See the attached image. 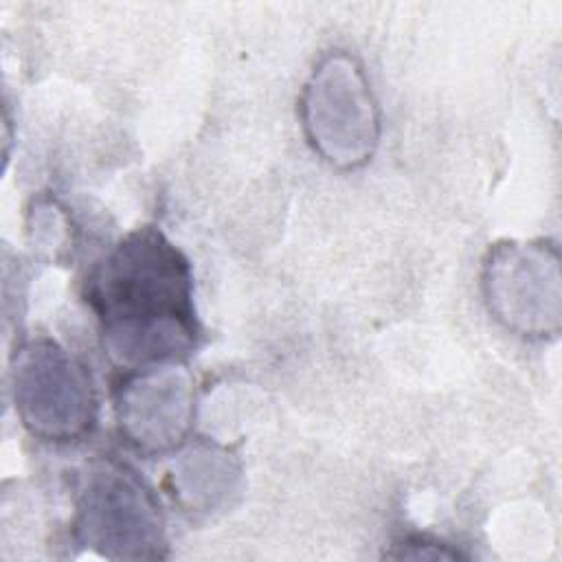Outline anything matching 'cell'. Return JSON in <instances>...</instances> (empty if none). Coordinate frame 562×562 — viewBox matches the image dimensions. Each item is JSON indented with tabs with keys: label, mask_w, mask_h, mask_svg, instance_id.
Instances as JSON below:
<instances>
[{
	"label": "cell",
	"mask_w": 562,
	"mask_h": 562,
	"mask_svg": "<svg viewBox=\"0 0 562 562\" xmlns=\"http://www.w3.org/2000/svg\"><path fill=\"white\" fill-rule=\"evenodd\" d=\"M391 560H463L465 555L450 542L428 536V533H411L391 544L384 551Z\"/></svg>",
	"instance_id": "ba28073f"
},
{
	"label": "cell",
	"mask_w": 562,
	"mask_h": 562,
	"mask_svg": "<svg viewBox=\"0 0 562 562\" xmlns=\"http://www.w3.org/2000/svg\"><path fill=\"white\" fill-rule=\"evenodd\" d=\"M301 130L312 151L338 171L371 162L382 138V112L364 66L347 50H329L299 97Z\"/></svg>",
	"instance_id": "3957f363"
},
{
	"label": "cell",
	"mask_w": 562,
	"mask_h": 562,
	"mask_svg": "<svg viewBox=\"0 0 562 562\" xmlns=\"http://www.w3.org/2000/svg\"><path fill=\"white\" fill-rule=\"evenodd\" d=\"M75 544L108 560L169 555L167 518L151 485L125 461L92 459L75 487L70 518Z\"/></svg>",
	"instance_id": "7a4b0ae2"
},
{
	"label": "cell",
	"mask_w": 562,
	"mask_h": 562,
	"mask_svg": "<svg viewBox=\"0 0 562 562\" xmlns=\"http://www.w3.org/2000/svg\"><path fill=\"white\" fill-rule=\"evenodd\" d=\"M11 400L24 430L46 443H75L92 432L99 395L88 367L48 336L22 340L9 367Z\"/></svg>",
	"instance_id": "277c9868"
},
{
	"label": "cell",
	"mask_w": 562,
	"mask_h": 562,
	"mask_svg": "<svg viewBox=\"0 0 562 562\" xmlns=\"http://www.w3.org/2000/svg\"><path fill=\"white\" fill-rule=\"evenodd\" d=\"M560 252L549 239H503L481 266L487 312L525 340L558 338L562 325Z\"/></svg>",
	"instance_id": "5b68a950"
},
{
	"label": "cell",
	"mask_w": 562,
	"mask_h": 562,
	"mask_svg": "<svg viewBox=\"0 0 562 562\" xmlns=\"http://www.w3.org/2000/svg\"><path fill=\"white\" fill-rule=\"evenodd\" d=\"M178 452L169 470V490L184 512L211 514L231 503L241 479V465L233 450L200 439Z\"/></svg>",
	"instance_id": "52a82bcc"
},
{
	"label": "cell",
	"mask_w": 562,
	"mask_h": 562,
	"mask_svg": "<svg viewBox=\"0 0 562 562\" xmlns=\"http://www.w3.org/2000/svg\"><path fill=\"white\" fill-rule=\"evenodd\" d=\"M83 296L123 371L184 362L198 347L191 263L156 226L125 233L88 272Z\"/></svg>",
	"instance_id": "6da1fadb"
},
{
	"label": "cell",
	"mask_w": 562,
	"mask_h": 562,
	"mask_svg": "<svg viewBox=\"0 0 562 562\" xmlns=\"http://www.w3.org/2000/svg\"><path fill=\"white\" fill-rule=\"evenodd\" d=\"M195 380L184 362L123 371L114 415L123 441L143 457L178 452L195 424Z\"/></svg>",
	"instance_id": "8992f818"
}]
</instances>
